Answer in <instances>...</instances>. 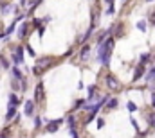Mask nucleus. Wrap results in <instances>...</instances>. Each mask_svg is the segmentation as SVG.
<instances>
[{
	"label": "nucleus",
	"mask_w": 155,
	"mask_h": 138,
	"mask_svg": "<svg viewBox=\"0 0 155 138\" xmlns=\"http://www.w3.org/2000/svg\"><path fill=\"white\" fill-rule=\"evenodd\" d=\"M69 135L72 138H79V135H78V129H69Z\"/></svg>",
	"instance_id": "nucleus-26"
},
{
	"label": "nucleus",
	"mask_w": 155,
	"mask_h": 138,
	"mask_svg": "<svg viewBox=\"0 0 155 138\" xmlns=\"http://www.w3.org/2000/svg\"><path fill=\"white\" fill-rule=\"evenodd\" d=\"M25 49H27V52H29V54H31V56H36V54H35V50H33V49H31V47H25Z\"/></svg>",
	"instance_id": "nucleus-31"
},
{
	"label": "nucleus",
	"mask_w": 155,
	"mask_h": 138,
	"mask_svg": "<svg viewBox=\"0 0 155 138\" xmlns=\"http://www.w3.org/2000/svg\"><path fill=\"white\" fill-rule=\"evenodd\" d=\"M152 109H155V92H152Z\"/></svg>",
	"instance_id": "nucleus-30"
},
{
	"label": "nucleus",
	"mask_w": 155,
	"mask_h": 138,
	"mask_svg": "<svg viewBox=\"0 0 155 138\" xmlns=\"http://www.w3.org/2000/svg\"><path fill=\"white\" fill-rule=\"evenodd\" d=\"M11 9H13L11 5H4V7H2V13H4V14H7V13H9Z\"/></svg>",
	"instance_id": "nucleus-27"
},
{
	"label": "nucleus",
	"mask_w": 155,
	"mask_h": 138,
	"mask_svg": "<svg viewBox=\"0 0 155 138\" xmlns=\"http://www.w3.org/2000/svg\"><path fill=\"white\" fill-rule=\"evenodd\" d=\"M67 124H69V129H76V117L74 115H69L67 117Z\"/></svg>",
	"instance_id": "nucleus-13"
},
{
	"label": "nucleus",
	"mask_w": 155,
	"mask_h": 138,
	"mask_svg": "<svg viewBox=\"0 0 155 138\" xmlns=\"http://www.w3.org/2000/svg\"><path fill=\"white\" fill-rule=\"evenodd\" d=\"M15 115H16V106H9V111H7V115H5V120H11Z\"/></svg>",
	"instance_id": "nucleus-15"
},
{
	"label": "nucleus",
	"mask_w": 155,
	"mask_h": 138,
	"mask_svg": "<svg viewBox=\"0 0 155 138\" xmlns=\"http://www.w3.org/2000/svg\"><path fill=\"white\" fill-rule=\"evenodd\" d=\"M13 75H15V79H16V81H22V79H24V75H22V72H20L18 68H16V67L13 68Z\"/></svg>",
	"instance_id": "nucleus-18"
},
{
	"label": "nucleus",
	"mask_w": 155,
	"mask_h": 138,
	"mask_svg": "<svg viewBox=\"0 0 155 138\" xmlns=\"http://www.w3.org/2000/svg\"><path fill=\"white\" fill-rule=\"evenodd\" d=\"M41 120H43V118H40V117L35 118V127H40V126H41Z\"/></svg>",
	"instance_id": "nucleus-29"
},
{
	"label": "nucleus",
	"mask_w": 155,
	"mask_h": 138,
	"mask_svg": "<svg viewBox=\"0 0 155 138\" xmlns=\"http://www.w3.org/2000/svg\"><path fill=\"white\" fill-rule=\"evenodd\" d=\"M148 124H150V127H153L155 129V109L148 113Z\"/></svg>",
	"instance_id": "nucleus-16"
},
{
	"label": "nucleus",
	"mask_w": 155,
	"mask_h": 138,
	"mask_svg": "<svg viewBox=\"0 0 155 138\" xmlns=\"http://www.w3.org/2000/svg\"><path fill=\"white\" fill-rule=\"evenodd\" d=\"M126 109L134 113V111H137V104H135V102H132V101H128V102H126Z\"/></svg>",
	"instance_id": "nucleus-20"
},
{
	"label": "nucleus",
	"mask_w": 155,
	"mask_h": 138,
	"mask_svg": "<svg viewBox=\"0 0 155 138\" xmlns=\"http://www.w3.org/2000/svg\"><path fill=\"white\" fill-rule=\"evenodd\" d=\"M92 31H94V29H88V31H87V33H85L83 36H79V43H85V41H87V39L90 38V34H92Z\"/></svg>",
	"instance_id": "nucleus-17"
},
{
	"label": "nucleus",
	"mask_w": 155,
	"mask_h": 138,
	"mask_svg": "<svg viewBox=\"0 0 155 138\" xmlns=\"http://www.w3.org/2000/svg\"><path fill=\"white\" fill-rule=\"evenodd\" d=\"M24 113H25L27 117H33V113H35V101H27V102H25Z\"/></svg>",
	"instance_id": "nucleus-8"
},
{
	"label": "nucleus",
	"mask_w": 155,
	"mask_h": 138,
	"mask_svg": "<svg viewBox=\"0 0 155 138\" xmlns=\"http://www.w3.org/2000/svg\"><path fill=\"white\" fill-rule=\"evenodd\" d=\"M41 99H43V84H38L35 92V102H40Z\"/></svg>",
	"instance_id": "nucleus-9"
},
{
	"label": "nucleus",
	"mask_w": 155,
	"mask_h": 138,
	"mask_svg": "<svg viewBox=\"0 0 155 138\" xmlns=\"http://www.w3.org/2000/svg\"><path fill=\"white\" fill-rule=\"evenodd\" d=\"M144 2H153V0H144Z\"/></svg>",
	"instance_id": "nucleus-34"
},
{
	"label": "nucleus",
	"mask_w": 155,
	"mask_h": 138,
	"mask_svg": "<svg viewBox=\"0 0 155 138\" xmlns=\"http://www.w3.org/2000/svg\"><path fill=\"white\" fill-rule=\"evenodd\" d=\"M105 81H107V88L110 90V92H119L121 88H123V84H121V81L117 79L114 74H108L107 77H105Z\"/></svg>",
	"instance_id": "nucleus-2"
},
{
	"label": "nucleus",
	"mask_w": 155,
	"mask_h": 138,
	"mask_svg": "<svg viewBox=\"0 0 155 138\" xmlns=\"http://www.w3.org/2000/svg\"><path fill=\"white\" fill-rule=\"evenodd\" d=\"M63 124V118H56V120H49L47 126H45V131L47 133H56L60 129V126Z\"/></svg>",
	"instance_id": "nucleus-4"
},
{
	"label": "nucleus",
	"mask_w": 155,
	"mask_h": 138,
	"mask_svg": "<svg viewBox=\"0 0 155 138\" xmlns=\"http://www.w3.org/2000/svg\"><path fill=\"white\" fill-rule=\"evenodd\" d=\"M130 124H132V126H134V129L139 133V124H137V120H135V118H130Z\"/></svg>",
	"instance_id": "nucleus-24"
},
{
	"label": "nucleus",
	"mask_w": 155,
	"mask_h": 138,
	"mask_svg": "<svg viewBox=\"0 0 155 138\" xmlns=\"http://www.w3.org/2000/svg\"><path fill=\"white\" fill-rule=\"evenodd\" d=\"M90 50H92V47H90L88 43L81 47V50H79V58H81V61H85V63H87V61L90 59Z\"/></svg>",
	"instance_id": "nucleus-5"
},
{
	"label": "nucleus",
	"mask_w": 155,
	"mask_h": 138,
	"mask_svg": "<svg viewBox=\"0 0 155 138\" xmlns=\"http://www.w3.org/2000/svg\"><path fill=\"white\" fill-rule=\"evenodd\" d=\"M143 75H144V67H143V65H137V67H135V72H134V77H132V81H134V83H137V81H139Z\"/></svg>",
	"instance_id": "nucleus-7"
},
{
	"label": "nucleus",
	"mask_w": 155,
	"mask_h": 138,
	"mask_svg": "<svg viewBox=\"0 0 155 138\" xmlns=\"http://www.w3.org/2000/svg\"><path fill=\"white\" fill-rule=\"evenodd\" d=\"M117 104H119V101H117L116 97H108V101H107V109H116L117 108Z\"/></svg>",
	"instance_id": "nucleus-10"
},
{
	"label": "nucleus",
	"mask_w": 155,
	"mask_h": 138,
	"mask_svg": "<svg viewBox=\"0 0 155 138\" xmlns=\"http://www.w3.org/2000/svg\"><path fill=\"white\" fill-rule=\"evenodd\" d=\"M148 20H150V24H152V25H155V9H152V13H150Z\"/></svg>",
	"instance_id": "nucleus-23"
},
{
	"label": "nucleus",
	"mask_w": 155,
	"mask_h": 138,
	"mask_svg": "<svg viewBox=\"0 0 155 138\" xmlns=\"http://www.w3.org/2000/svg\"><path fill=\"white\" fill-rule=\"evenodd\" d=\"M114 13H116V7H114V4H112V5L107 9V14H114Z\"/></svg>",
	"instance_id": "nucleus-28"
},
{
	"label": "nucleus",
	"mask_w": 155,
	"mask_h": 138,
	"mask_svg": "<svg viewBox=\"0 0 155 138\" xmlns=\"http://www.w3.org/2000/svg\"><path fill=\"white\" fill-rule=\"evenodd\" d=\"M20 4H22V5H24V4H25V0H20Z\"/></svg>",
	"instance_id": "nucleus-33"
},
{
	"label": "nucleus",
	"mask_w": 155,
	"mask_h": 138,
	"mask_svg": "<svg viewBox=\"0 0 155 138\" xmlns=\"http://www.w3.org/2000/svg\"><path fill=\"white\" fill-rule=\"evenodd\" d=\"M0 65H2L4 68H9V63H7V59H5V58H0Z\"/></svg>",
	"instance_id": "nucleus-25"
},
{
	"label": "nucleus",
	"mask_w": 155,
	"mask_h": 138,
	"mask_svg": "<svg viewBox=\"0 0 155 138\" xmlns=\"http://www.w3.org/2000/svg\"><path fill=\"white\" fill-rule=\"evenodd\" d=\"M114 45H116V39L112 36H108L103 43L97 45L96 50H97V61H99V65H103V67H108L110 65L112 52H114Z\"/></svg>",
	"instance_id": "nucleus-1"
},
{
	"label": "nucleus",
	"mask_w": 155,
	"mask_h": 138,
	"mask_svg": "<svg viewBox=\"0 0 155 138\" xmlns=\"http://www.w3.org/2000/svg\"><path fill=\"white\" fill-rule=\"evenodd\" d=\"M137 29L143 31V33H146V22H144V20H139V22H137Z\"/></svg>",
	"instance_id": "nucleus-21"
},
{
	"label": "nucleus",
	"mask_w": 155,
	"mask_h": 138,
	"mask_svg": "<svg viewBox=\"0 0 155 138\" xmlns=\"http://www.w3.org/2000/svg\"><path fill=\"white\" fill-rule=\"evenodd\" d=\"M11 58H13V63L15 65H22L24 63V47H15Z\"/></svg>",
	"instance_id": "nucleus-3"
},
{
	"label": "nucleus",
	"mask_w": 155,
	"mask_h": 138,
	"mask_svg": "<svg viewBox=\"0 0 155 138\" xmlns=\"http://www.w3.org/2000/svg\"><path fill=\"white\" fill-rule=\"evenodd\" d=\"M96 126H97V129H101V127H105V118H96Z\"/></svg>",
	"instance_id": "nucleus-22"
},
{
	"label": "nucleus",
	"mask_w": 155,
	"mask_h": 138,
	"mask_svg": "<svg viewBox=\"0 0 155 138\" xmlns=\"http://www.w3.org/2000/svg\"><path fill=\"white\" fill-rule=\"evenodd\" d=\"M150 59H152V54H148V52H146V54H143V56L139 58V63H137V65H143V67H146Z\"/></svg>",
	"instance_id": "nucleus-11"
},
{
	"label": "nucleus",
	"mask_w": 155,
	"mask_h": 138,
	"mask_svg": "<svg viewBox=\"0 0 155 138\" xmlns=\"http://www.w3.org/2000/svg\"><path fill=\"white\" fill-rule=\"evenodd\" d=\"M18 102H20V101H18V97H16L15 93H11V95H9V106H16Z\"/></svg>",
	"instance_id": "nucleus-19"
},
{
	"label": "nucleus",
	"mask_w": 155,
	"mask_h": 138,
	"mask_svg": "<svg viewBox=\"0 0 155 138\" xmlns=\"http://www.w3.org/2000/svg\"><path fill=\"white\" fill-rule=\"evenodd\" d=\"M144 79H146V83L152 86V90L155 92V65L148 70V74H146V77H144Z\"/></svg>",
	"instance_id": "nucleus-6"
},
{
	"label": "nucleus",
	"mask_w": 155,
	"mask_h": 138,
	"mask_svg": "<svg viewBox=\"0 0 155 138\" xmlns=\"http://www.w3.org/2000/svg\"><path fill=\"white\" fill-rule=\"evenodd\" d=\"M96 90H97V86H96V84H90V86L87 88V93H88V97H87V99H90V97H94V95L97 93Z\"/></svg>",
	"instance_id": "nucleus-14"
},
{
	"label": "nucleus",
	"mask_w": 155,
	"mask_h": 138,
	"mask_svg": "<svg viewBox=\"0 0 155 138\" xmlns=\"http://www.w3.org/2000/svg\"><path fill=\"white\" fill-rule=\"evenodd\" d=\"M105 2H107V4H110V5L114 4V0H105Z\"/></svg>",
	"instance_id": "nucleus-32"
},
{
	"label": "nucleus",
	"mask_w": 155,
	"mask_h": 138,
	"mask_svg": "<svg viewBox=\"0 0 155 138\" xmlns=\"http://www.w3.org/2000/svg\"><path fill=\"white\" fill-rule=\"evenodd\" d=\"M27 31H29V25H27V24H22L20 29H18V36H20V38H25V36H27Z\"/></svg>",
	"instance_id": "nucleus-12"
}]
</instances>
